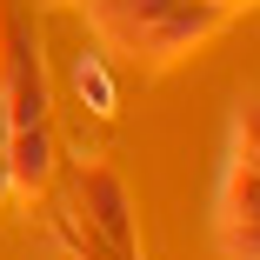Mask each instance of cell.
<instances>
[{"label":"cell","mask_w":260,"mask_h":260,"mask_svg":"<svg viewBox=\"0 0 260 260\" xmlns=\"http://www.w3.org/2000/svg\"><path fill=\"white\" fill-rule=\"evenodd\" d=\"M87 20H93V34L107 40L114 54L167 67V60L193 54V47L227 20V7L220 0H87Z\"/></svg>","instance_id":"cell-1"},{"label":"cell","mask_w":260,"mask_h":260,"mask_svg":"<svg viewBox=\"0 0 260 260\" xmlns=\"http://www.w3.org/2000/svg\"><path fill=\"white\" fill-rule=\"evenodd\" d=\"M0 107H7V134H40L47 127V67L40 40L14 14V0H0Z\"/></svg>","instance_id":"cell-2"},{"label":"cell","mask_w":260,"mask_h":260,"mask_svg":"<svg viewBox=\"0 0 260 260\" xmlns=\"http://www.w3.org/2000/svg\"><path fill=\"white\" fill-rule=\"evenodd\" d=\"M214 247L220 260H260V160L253 153H227L220 193H214Z\"/></svg>","instance_id":"cell-3"},{"label":"cell","mask_w":260,"mask_h":260,"mask_svg":"<svg viewBox=\"0 0 260 260\" xmlns=\"http://www.w3.org/2000/svg\"><path fill=\"white\" fill-rule=\"evenodd\" d=\"M80 214L120 260H134V207H127V187L107 167H80Z\"/></svg>","instance_id":"cell-4"},{"label":"cell","mask_w":260,"mask_h":260,"mask_svg":"<svg viewBox=\"0 0 260 260\" xmlns=\"http://www.w3.org/2000/svg\"><path fill=\"white\" fill-rule=\"evenodd\" d=\"M74 87H80V100H93V114H114V80H107V67H100V54L74 60Z\"/></svg>","instance_id":"cell-5"},{"label":"cell","mask_w":260,"mask_h":260,"mask_svg":"<svg viewBox=\"0 0 260 260\" xmlns=\"http://www.w3.org/2000/svg\"><path fill=\"white\" fill-rule=\"evenodd\" d=\"M234 147L260 160V100H247V107H240V120H234Z\"/></svg>","instance_id":"cell-6"},{"label":"cell","mask_w":260,"mask_h":260,"mask_svg":"<svg viewBox=\"0 0 260 260\" xmlns=\"http://www.w3.org/2000/svg\"><path fill=\"white\" fill-rule=\"evenodd\" d=\"M7 187H14V180H7V167H0V200H7Z\"/></svg>","instance_id":"cell-7"},{"label":"cell","mask_w":260,"mask_h":260,"mask_svg":"<svg viewBox=\"0 0 260 260\" xmlns=\"http://www.w3.org/2000/svg\"><path fill=\"white\" fill-rule=\"evenodd\" d=\"M220 7H234V0H220Z\"/></svg>","instance_id":"cell-8"}]
</instances>
